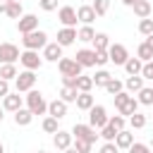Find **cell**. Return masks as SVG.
<instances>
[{
    "label": "cell",
    "mask_w": 153,
    "mask_h": 153,
    "mask_svg": "<svg viewBox=\"0 0 153 153\" xmlns=\"http://www.w3.org/2000/svg\"><path fill=\"white\" fill-rule=\"evenodd\" d=\"M57 19L62 22V26H74V24L79 22V17H76V10H74V7H69V5L60 7V12H57Z\"/></svg>",
    "instance_id": "cell-10"
},
{
    "label": "cell",
    "mask_w": 153,
    "mask_h": 153,
    "mask_svg": "<svg viewBox=\"0 0 153 153\" xmlns=\"http://www.w3.org/2000/svg\"><path fill=\"white\" fill-rule=\"evenodd\" d=\"M14 0H0V12H7V7L12 5Z\"/></svg>",
    "instance_id": "cell-51"
},
{
    "label": "cell",
    "mask_w": 153,
    "mask_h": 153,
    "mask_svg": "<svg viewBox=\"0 0 153 153\" xmlns=\"http://www.w3.org/2000/svg\"><path fill=\"white\" fill-rule=\"evenodd\" d=\"M108 115H105V108L103 105H93L91 110H88V124L93 127V129H103L105 124H108Z\"/></svg>",
    "instance_id": "cell-5"
},
{
    "label": "cell",
    "mask_w": 153,
    "mask_h": 153,
    "mask_svg": "<svg viewBox=\"0 0 153 153\" xmlns=\"http://www.w3.org/2000/svg\"><path fill=\"white\" fill-rule=\"evenodd\" d=\"M5 14H7V17H12V19H22V17H24V7H22V2H17V0H14V2L7 7V12H5Z\"/></svg>",
    "instance_id": "cell-30"
},
{
    "label": "cell",
    "mask_w": 153,
    "mask_h": 153,
    "mask_svg": "<svg viewBox=\"0 0 153 153\" xmlns=\"http://www.w3.org/2000/svg\"><path fill=\"white\" fill-rule=\"evenodd\" d=\"M129 153H153V148H151L148 143H139V141H134V143L129 146Z\"/></svg>",
    "instance_id": "cell-42"
},
{
    "label": "cell",
    "mask_w": 153,
    "mask_h": 153,
    "mask_svg": "<svg viewBox=\"0 0 153 153\" xmlns=\"http://www.w3.org/2000/svg\"><path fill=\"white\" fill-rule=\"evenodd\" d=\"M98 134H100L105 141H115V136H117V129H115V127H110V124H105L103 129H98Z\"/></svg>",
    "instance_id": "cell-39"
},
{
    "label": "cell",
    "mask_w": 153,
    "mask_h": 153,
    "mask_svg": "<svg viewBox=\"0 0 153 153\" xmlns=\"http://www.w3.org/2000/svg\"><path fill=\"white\" fill-rule=\"evenodd\" d=\"M17 2H22V0H17Z\"/></svg>",
    "instance_id": "cell-59"
},
{
    "label": "cell",
    "mask_w": 153,
    "mask_h": 153,
    "mask_svg": "<svg viewBox=\"0 0 153 153\" xmlns=\"http://www.w3.org/2000/svg\"><path fill=\"white\" fill-rule=\"evenodd\" d=\"M151 62H153V60H151Z\"/></svg>",
    "instance_id": "cell-60"
},
{
    "label": "cell",
    "mask_w": 153,
    "mask_h": 153,
    "mask_svg": "<svg viewBox=\"0 0 153 153\" xmlns=\"http://www.w3.org/2000/svg\"><path fill=\"white\" fill-rule=\"evenodd\" d=\"M57 67H60L62 76H81V69H84V67L74 60V57H60Z\"/></svg>",
    "instance_id": "cell-3"
},
{
    "label": "cell",
    "mask_w": 153,
    "mask_h": 153,
    "mask_svg": "<svg viewBox=\"0 0 153 153\" xmlns=\"http://www.w3.org/2000/svg\"><path fill=\"white\" fill-rule=\"evenodd\" d=\"M0 153H5V148H2V143H0Z\"/></svg>",
    "instance_id": "cell-56"
},
{
    "label": "cell",
    "mask_w": 153,
    "mask_h": 153,
    "mask_svg": "<svg viewBox=\"0 0 153 153\" xmlns=\"http://www.w3.org/2000/svg\"><path fill=\"white\" fill-rule=\"evenodd\" d=\"M26 105H29V110H31L33 115H45V112H48V103H45L43 93H41V91H33V88L26 93Z\"/></svg>",
    "instance_id": "cell-1"
},
{
    "label": "cell",
    "mask_w": 153,
    "mask_h": 153,
    "mask_svg": "<svg viewBox=\"0 0 153 153\" xmlns=\"http://www.w3.org/2000/svg\"><path fill=\"white\" fill-rule=\"evenodd\" d=\"M110 79H112V76H110V72H108V69H98V72L93 74V84H96V86H105Z\"/></svg>",
    "instance_id": "cell-31"
},
{
    "label": "cell",
    "mask_w": 153,
    "mask_h": 153,
    "mask_svg": "<svg viewBox=\"0 0 153 153\" xmlns=\"http://www.w3.org/2000/svg\"><path fill=\"white\" fill-rule=\"evenodd\" d=\"M136 100H139L141 105H153V88H146V86H143V88L139 91V98H136Z\"/></svg>",
    "instance_id": "cell-34"
},
{
    "label": "cell",
    "mask_w": 153,
    "mask_h": 153,
    "mask_svg": "<svg viewBox=\"0 0 153 153\" xmlns=\"http://www.w3.org/2000/svg\"><path fill=\"white\" fill-rule=\"evenodd\" d=\"M146 115H141V112H134L131 117H129V124H131V129H143L146 127Z\"/></svg>",
    "instance_id": "cell-32"
},
{
    "label": "cell",
    "mask_w": 153,
    "mask_h": 153,
    "mask_svg": "<svg viewBox=\"0 0 153 153\" xmlns=\"http://www.w3.org/2000/svg\"><path fill=\"white\" fill-rule=\"evenodd\" d=\"M31 120H33V112H31V110H24V108H19V110L14 112V124H19V127H26Z\"/></svg>",
    "instance_id": "cell-24"
},
{
    "label": "cell",
    "mask_w": 153,
    "mask_h": 153,
    "mask_svg": "<svg viewBox=\"0 0 153 153\" xmlns=\"http://www.w3.org/2000/svg\"><path fill=\"white\" fill-rule=\"evenodd\" d=\"M76 96H79V88H74V86H62V91H60V98L65 103H76Z\"/></svg>",
    "instance_id": "cell-27"
},
{
    "label": "cell",
    "mask_w": 153,
    "mask_h": 153,
    "mask_svg": "<svg viewBox=\"0 0 153 153\" xmlns=\"http://www.w3.org/2000/svg\"><path fill=\"white\" fill-rule=\"evenodd\" d=\"M22 103H24V100H22L19 91H17V93H7V96L2 98V108H5L7 112H17V110L22 108Z\"/></svg>",
    "instance_id": "cell-14"
},
{
    "label": "cell",
    "mask_w": 153,
    "mask_h": 153,
    "mask_svg": "<svg viewBox=\"0 0 153 153\" xmlns=\"http://www.w3.org/2000/svg\"><path fill=\"white\" fill-rule=\"evenodd\" d=\"M124 69H127V74H129V76L141 74V69H143V60H139V57H129V60L124 62Z\"/></svg>",
    "instance_id": "cell-23"
},
{
    "label": "cell",
    "mask_w": 153,
    "mask_h": 153,
    "mask_svg": "<svg viewBox=\"0 0 153 153\" xmlns=\"http://www.w3.org/2000/svg\"><path fill=\"white\" fill-rule=\"evenodd\" d=\"M2 120H5V108L0 105V122H2Z\"/></svg>",
    "instance_id": "cell-53"
},
{
    "label": "cell",
    "mask_w": 153,
    "mask_h": 153,
    "mask_svg": "<svg viewBox=\"0 0 153 153\" xmlns=\"http://www.w3.org/2000/svg\"><path fill=\"white\" fill-rule=\"evenodd\" d=\"M19 62H22L26 69H38L43 60L38 57V50H26V53H22V55H19Z\"/></svg>",
    "instance_id": "cell-11"
},
{
    "label": "cell",
    "mask_w": 153,
    "mask_h": 153,
    "mask_svg": "<svg viewBox=\"0 0 153 153\" xmlns=\"http://www.w3.org/2000/svg\"><path fill=\"white\" fill-rule=\"evenodd\" d=\"M38 5H41V10H45V12L57 10V0H38Z\"/></svg>",
    "instance_id": "cell-47"
},
{
    "label": "cell",
    "mask_w": 153,
    "mask_h": 153,
    "mask_svg": "<svg viewBox=\"0 0 153 153\" xmlns=\"http://www.w3.org/2000/svg\"><path fill=\"white\" fill-rule=\"evenodd\" d=\"M74 60L81 65V67H93L96 65V50H88V48H81V50H76V55H74Z\"/></svg>",
    "instance_id": "cell-12"
},
{
    "label": "cell",
    "mask_w": 153,
    "mask_h": 153,
    "mask_svg": "<svg viewBox=\"0 0 153 153\" xmlns=\"http://www.w3.org/2000/svg\"><path fill=\"white\" fill-rule=\"evenodd\" d=\"M98 153H120V148H117V143L115 141H105L103 146H100V151Z\"/></svg>",
    "instance_id": "cell-45"
},
{
    "label": "cell",
    "mask_w": 153,
    "mask_h": 153,
    "mask_svg": "<svg viewBox=\"0 0 153 153\" xmlns=\"http://www.w3.org/2000/svg\"><path fill=\"white\" fill-rule=\"evenodd\" d=\"M74 38H76V29H74V26H65V29L57 31V43H60L62 48H65V45H72Z\"/></svg>",
    "instance_id": "cell-15"
},
{
    "label": "cell",
    "mask_w": 153,
    "mask_h": 153,
    "mask_svg": "<svg viewBox=\"0 0 153 153\" xmlns=\"http://www.w3.org/2000/svg\"><path fill=\"white\" fill-rule=\"evenodd\" d=\"M139 31H141L143 36H151V33H153V19H151V17L141 19V22H139Z\"/></svg>",
    "instance_id": "cell-40"
},
{
    "label": "cell",
    "mask_w": 153,
    "mask_h": 153,
    "mask_svg": "<svg viewBox=\"0 0 153 153\" xmlns=\"http://www.w3.org/2000/svg\"><path fill=\"white\" fill-rule=\"evenodd\" d=\"M124 122H127V120H124V115H115V117H110V120H108V124H110V127H115L117 131H122V129H124Z\"/></svg>",
    "instance_id": "cell-43"
},
{
    "label": "cell",
    "mask_w": 153,
    "mask_h": 153,
    "mask_svg": "<svg viewBox=\"0 0 153 153\" xmlns=\"http://www.w3.org/2000/svg\"><path fill=\"white\" fill-rule=\"evenodd\" d=\"M22 43H24V48L26 50H38V48H45L48 45V36H45V31H31V33H24V38H22Z\"/></svg>",
    "instance_id": "cell-2"
},
{
    "label": "cell",
    "mask_w": 153,
    "mask_h": 153,
    "mask_svg": "<svg viewBox=\"0 0 153 153\" xmlns=\"http://www.w3.org/2000/svg\"><path fill=\"white\" fill-rule=\"evenodd\" d=\"M108 62H110L108 50H96V65H108Z\"/></svg>",
    "instance_id": "cell-46"
},
{
    "label": "cell",
    "mask_w": 153,
    "mask_h": 153,
    "mask_svg": "<svg viewBox=\"0 0 153 153\" xmlns=\"http://www.w3.org/2000/svg\"><path fill=\"white\" fill-rule=\"evenodd\" d=\"M115 143H117V148H127V151H129V146L134 143V134H131V131H127V129H122V131H117Z\"/></svg>",
    "instance_id": "cell-20"
},
{
    "label": "cell",
    "mask_w": 153,
    "mask_h": 153,
    "mask_svg": "<svg viewBox=\"0 0 153 153\" xmlns=\"http://www.w3.org/2000/svg\"><path fill=\"white\" fill-rule=\"evenodd\" d=\"M76 17H79V22H81V24H91L98 14H96L93 5H81V7L76 10Z\"/></svg>",
    "instance_id": "cell-18"
},
{
    "label": "cell",
    "mask_w": 153,
    "mask_h": 153,
    "mask_svg": "<svg viewBox=\"0 0 153 153\" xmlns=\"http://www.w3.org/2000/svg\"><path fill=\"white\" fill-rule=\"evenodd\" d=\"M91 141H84V139H76V143H74V148L79 151V153H91Z\"/></svg>",
    "instance_id": "cell-44"
},
{
    "label": "cell",
    "mask_w": 153,
    "mask_h": 153,
    "mask_svg": "<svg viewBox=\"0 0 153 153\" xmlns=\"http://www.w3.org/2000/svg\"><path fill=\"white\" fill-rule=\"evenodd\" d=\"M53 143H55V148L57 151H67L69 146H72V134L69 131H55V136H53Z\"/></svg>",
    "instance_id": "cell-17"
},
{
    "label": "cell",
    "mask_w": 153,
    "mask_h": 153,
    "mask_svg": "<svg viewBox=\"0 0 153 153\" xmlns=\"http://www.w3.org/2000/svg\"><path fill=\"white\" fill-rule=\"evenodd\" d=\"M124 88H127L129 93H139V91L143 88V76H141V74L127 76V81H124Z\"/></svg>",
    "instance_id": "cell-19"
},
{
    "label": "cell",
    "mask_w": 153,
    "mask_h": 153,
    "mask_svg": "<svg viewBox=\"0 0 153 153\" xmlns=\"http://www.w3.org/2000/svg\"><path fill=\"white\" fill-rule=\"evenodd\" d=\"M91 86H93V76H84V74H81V76L76 79V88H79L81 93H84V91H91Z\"/></svg>",
    "instance_id": "cell-37"
},
{
    "label": "cell",
    "mask_w": 153,
    "mask_h": 153,
    "mask_svg": "<svg viewBox=\"0 0 153 153\" xmlns=\"http://www.w3.org/2000/svg\"><path fill=\"white\" fill-rule=\"evenodd\" d=\"M139 105H141V103H139V100H136V98L131 96V98L127 100V105H124V108L120 110V115H127V117H131L134 112H139Z\"/></svg>",
    "instance_id": "cell-29"
},
{
    "label": "cell",
    "mask_w": 153,
    "mask_h": 153,
    "mask_svg": "<svg viewBox=\"0 0 153 153\" xmlns=\"http://www.w3.org/2000/svg\"><path fill=\"white\" fill-rule=\"evenodd\" d=\"M0 76L7 79V81L17 79V67H14V65H2V67H0Z\"/></svg>",
    "instance_id": "cell-35"
},
{
    "label": "cell",
    "mask_w": 153,
    "mask_h": 153,
    "mask_svg": "<svg viewBox=\"0 0 153 153\" xmlns=\"http://www.w3.org/2000/svg\"><path fill=\"white\" fill-rule=\"evenodd\" d=\"M76 79L79 76H62V86H74L76 88Z\"/></svg>",
    "instance_id": "cell-50"
},
{
    "label": "cell",
    "mask_w": 153,
    "mask_h": 153,
    "mask_svg": "<svg viewBox=\"0 0 153 153\" xmlns=\"http://www.w3.org/2000/svg\"><path fill=\"white\" fill-rule=\"evenodd\" d=\"M43 57L48 60V62H60V57H62V45L55 41V43H48L45 48H43Z\"/></svg>",
    "instance_id": "cell-13"
},
{
    "label": "cell",
    "mask_w": 153,
    "mask_h": 153,
    "mask_svg": "<svg viewBox=\"0 0 153 153\" xmlns=\"http://www.w3.org/2000/svg\"><path fill=\"white\" fill-rule=\"evenodd\" d=\"M108 55H110V62L122 65V67H124V62L129 60V53H127V48H124L122 43H112V45L108 48Z\"/></svg>",
    "instance_id": "cell-8"
},
{
    "label": "cell",
    "mask_w": 153,
    "mask_h": 153,
    "mask_svg": "<svg viewBox=\"0 0 153 153\" xmlns=\"http://www.w3.org/2000/svg\"><path fill=\"white\" fill-rule=\"evenodd\" d=\"M108 7H110V0H93V10H96L98 17L108 14Z\"/></svg>",
    "instance_id": "cell-41"
},
{
    "label": "cell",
    "mask_w": 153,
    "mask_h": 153,
    "mask_svg": "<svg viewBox=\"0 0 153 153\" xmlns=\"http://www.w3.org/2000/svg\"><path fill=\"white\" fill-rule=\"evenodd\" d=\"M103 88H105L108 93H112V96H115V93H120V91L124 88V84H122L120 79H115V76H112V79H110V81H108V84H105Z\"/></svg>",
    "instance_id": "cell-36"
},
{
    "label": "cell",
    "mask_w": 153,
    "mask_h": 153,
    "mask_svg": "<svg viewBox=\"0 0 153 153\" xmlns=\"http://www.w3.org/2000/svg\"><path fill=\"white\" fill-rule=\"evenodd\" d=\"M112 98H115V108H117V110H122V108L127 105V100H129L131 96H129L127 91H120V93H115Z\"/></svg>",
    "instance_id": "cell-38"
},
{
    "label": "cell",
    "mask_w": 153,
    "mask_h": 153,
    "mask_svg": "<svg viewBox=\"0 0 153 153\" xmlns=\"http://www.w3.org/2000/svg\"><path fill=\"white\" fill-rule=\"evenodd\" d=\"M151 117H153V115H151Z\"/></svg>",
    "instance_id": "cell-61"
},
{
    "label": "cell",
    "mask_w": 153,
    "mask_h": 153,
    "mask_svg": "<svg viewBox=\"0 0 153 153\" xmlns=\"http://www.w3.org/2000/svg\"><path fill=\"white\" fill-rule=\"evenodd\" d=\"M43 131H48V134H55V131H60V127H57V117L48 115V117L43 120Z\"/></svg>",
    "instance_id": "cell-33"
},
{
    "label": "cell",
    "mask_w": 153,
    "mask_h": 153,
    "mask_svg": "<svg viewBox=\"0 0 153 153\" xmlns=\"http://www.w3.org/2000/svg\"><path fill=\"white\" fill-rule=\"evenodd\" d=\"M48 115H53V117L62 120V117L67 115V103H65L62 98H55L53 103H48Z\"/></svg>",
    "instance_id": "cell-16"
},
{
    "label": "cell",
    "mask_w": 153,
    "mask_h": 153,
    "mask_svg": "<svg viewBox=\"0 0 153 153\" xmlns=\"http://www.w3.org/2000/svg\"><path fill=\"white\" fill-rule=\"evenodd\" d=\"M19 48L14 43H0V62L2 65H14L19 60Z\"/></svg>",
    "instance_id": "cell-6"
},
{
    "label": "cell",
    "mask_w": 153,
    "mask_h": 153,
    "mask_svg": "<svg viewBox=\"0 0 153 153\" xmlns=\"http://www.w3.org/2000/svg\"><path fill=\"white\" fill-rule=\"evenodd\" d=\"M96 38V31L91 29V24H84L79 31H76V41H84V43H91Z\"/></svg>",
    "instance_id": "cell-25"
},
{
    "label": "cell",
    "mask_w": 153,
    "mask_h": 153,
    "mask_svg": "<svg viewBox=\"0 0 153 153\" xmlns=\"http://www.w3.org/2000/svg\"><path fill=\"white\" fill-rule=\"evenodd\" d=\"M7 93H10V81H7V79H2V76H0V98H5V96H7Z\"/></svg>",
    "instance_id": "cell-49"
},
{
    "label": "cell",
    "mask_w": 153,
    "mask_h": 153,
    "mask_svg": "<svg viewBox=\"0 0 153 153\" xmlns=\"http://www.w3.org/2000/svg\"><path fill=\"white\" fill-rule=\"evenodd\" d=\"M33 84H36V74H33V69H24V72H19V74H17V79H14V86H17V91H19V93L31 91V88H33Z\"/></svg>",
    "instance_id": "cell-4"
},
{
    "label": "cell",
    "mask_w": 153,
    "mask_h": 153,
    "mask_svg": "<svg viewBox=\"0 0 153 153\" xmlns=\"http://www.w3.org/2000/svg\"><path fill=\"white\" fill-rule=\"evenodd\" d=\"M141 76H143V79H151V81H153V62H143Z\"/></svg>",
    "instance_id": "cell-48"
},
{
    "label": "cell",
    "mask_w": 153,
    "mask_h": 153,
    "mask_svg": "<svg viewBox=\"0 0 153 153\" xmlns=\"http://www.w3.org/2000/svg\"><path fill=\"white\" fill-rule=\"evenodd\" d=\"M38 153H45V151H38Z\"/></svg>",
    "instance_id": "cell-58"
},
{
    "label": "cell",
    "mask_w": 153,
    "mask_h": 153,
    "mask_svg": "<svg viewBox=\"0 0 153 153\" xmlns=\"http://www.w3.org/2000/svg\"><path fill=\"white\" fill-rule=\"evenodd\" d=\"M17 29H19V33H22V36H24V33L36 31V29H38V17H36V14H24V17L17 22Z\"/></svg>",
    "instance_id": "cell-9"
},
{
    "label": "cell",
    "mask_w": 153,
    "mask_h": 153,
    "mask_svg": "<svg viewBox=\"0 0 153 153\" xmlns=\"http://www.w3.org/2000/svg\"><path fill=\"white\" fill-rule=\"evenodd\" d=\"M122 2H124V5H129V7H131V5H134V2H136V0H122Z\"/></svg>",
    "instance_id": "cell-55"
},
{
    "label": "cell",
    "mask_w": 153,
    "mask_h": 153,
    "mask_svg": "<svg viewBox=\"0 0 153 153\" xmlns=\"http://www.w3.org/2000/svg\"><path fill=\"white\" fill-rule=\"evenodd\" d=\"M131 7H134V14H136L139 19H146V17H151V10H153L148 0H136Z\"/></svg>",
    "instance_id": "cell-21"
},
{
    "label": "cell",
    "mask_w": 153,
    "mask_h": 153,
    "mask_svg": "<svg viewBox=\"0 0 153 153\" xmlns=\"http://www.w3.org/2000/svg\"><path fill=\"white\" fill-rule=\"evenodd\" d=\"M146 43H148V45L153 48V33H151V36H146Z\"/></svg>",
    "instance_id": "cell-52"
},
{
    "label": "cell",
    "mask_w": 153,
    "mask_h": 153,
    "mask_svg": "<svg viewBox=\"0 0 153 153\" xmlns=\"http://www.w3.org/2000/svg\"><path fill=\"white\" fill-rule=\"evenodd\" d=\"M136 57L139 60H143V62H151L153 60V48L143 41V43H139V48H136Z\"/></svg>",
    "instance_id": "cell-26"
},
{
    "label": "cell",
    "mask_w": 153,
    "mask_h": 153,
    "mask_svg": "<svg viewBox=\"0 0 153 153\" xmlns=\"http://www.w3.org/2000/svg\"><path fill=\"white\" fill-rule=\"evenodd\" d=\"M96 103H93V96H91V91H79V96H76V108L79 110H91Z\"/></svg>",
    "instance_id": "cell-22"
},
{
    "label": "cell",
    "mask_w": 153,
    "mask_h": 153,
    "mask_svg": "<svg viewBox=\"0 0 153 153\" xmlns=\"http://www.w3.org/2000/svg\"><path fill=\"white\" fill-rule=\"evenodd\" d=\"M72 136H74V139H84V141H91V143H96V139H98L100 134H96V129H93L91 124H74V129H72Z\"/></svg>",
    "instance_id": "cell-7"
},
{
    "label": "cell",
    "mask_w": 153,
    "mask_h": 153,
    "mask_svg": "<svg viewBox=\"0 0 153 153\" xmlns=\"http://www.w3.org/2000/svg\"><path fill=\"white\" fill-rule=\"evenodd\" d=\"M62 153H79V151H76V148H72V146H69V148H67V151H62Z\"/></svg>",
    "instance_id": "cell-54"
},
{
    "label": "cell",
    "mask_w": 153,
    "mask_h": 153,
    "mask_svg": "<svg viewBox=\"0 0 153 153\" xmlns=\"http://www.w3.org/2000/svg\"><path fill=\"white\" fill-rule=\"evenodd\" d=\"M91 43H93V50H108V48H110L108 33H96V38H93Z\"/></svg>",
    "instance_id": "cell-28"
},
{
    "label": "cell",
    "mask_w": 153,
    "mask_h": 153,
    "mask_svg": "<svg viewBox=\"0 0 153 153\" xmlns=\"http://www.w3.org/2000/svg\"><path fill=\"white\" fill-rule=\"evenodd\" d=\"M148 146H151V148H153V139H151V143H148Z\"/></svg>",
    "instance_id": "cell-57"
}]
</instances>
